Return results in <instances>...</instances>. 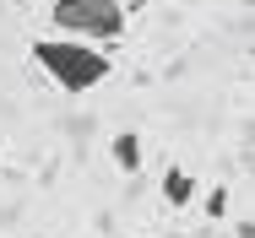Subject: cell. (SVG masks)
<instances>
[{"label":"cell","instance_id":"277c9868","mask_svg":"<svg viewBox=\"0 0 255 238\" xmlns=\"http://www.w3.org/2000/svg\"><path fill=\"white\" fill-rule=\"evenodd\" d=\"M157 195H163L174 211H179V206H190V200H196V173H185V168H168V173H163V184H157Z\"/></svg>","mask_w":255,"mask_h":238},{"label":"cell","instance_id":"6da1fadb","mask_svg":"<svg viewBox=\"0 0 255 238\" xmlns=\"http://www.w3.org/2000/svg\"><path fill=\"white\" fill-rule=\"evenodd\" d=\"M33 60H38V71L49 76L54 87H65V92H93L103 76H109V60H103L98 44H87V38H38L33 44Z\"/></svg>","mask_w":255,"mask_h":238},{"label":"cell","instance_id":"5b68a950","mask_svg":"<svg viewBox=\"0 0 255 238\" xmlns=\"http://www.w3.org/2000/svg\"><path fill=\"white\" fill-rule=\"evenodd\" d=\"M228 206H234V195L223 190V184H217V190H206V217H217V222H223V217H228Z\"/></svg>","mask_w":255,"mask_h":238},{"label":"cell","instance_id":"7a4b0ae2","mask_svg":"<svg viewBox=\"0 0 255 238\" xmlns=\"http://www.w3.org/2000/svg\"><path fill=\"white\" fill-rule=\"evenodd\" d=\"M49 22L65 38L109 44V38L125 33V5L120 0H49Z\"/></svg>","mask_w":255,"mask_h":238},{"label":"cell","instance_id":"8992f818","mask_svg":"<svg viewBox=\"0 0 255 238\" xmlns=\"http://www.w3.org/2000/svg\"><path fill=\"white\" fill-rule=\"evenodd\" d=\"M0 179H5V152H0Z\"/></svg>","mask_w":255,"mask_h":238},{"label":"cell","instance_id":"3957f363","mask_svg":"<svg viewBox=\"0 0 255 238\" xmlns=\"http://www.w3.org/2000/svg\"><path fill=\"white\" fill-rule=\"evenodd\" d=\"M109 157H114L120 173H141V136H136V130H120V136L109 141Z\"/></svg>","mask_w":255,"mask_h":238}]
</instances>
